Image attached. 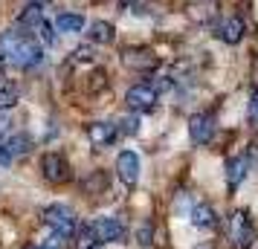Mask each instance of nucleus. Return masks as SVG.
I'll list each match as a JSON object with an SVG mask.
<instances>
[{
	"label": "nucleus",
	"instance_id": "nucleus-30",
	"mask_svg": "<svg viewBox=\"0 0 258 249\" xmlns=\"http://www.w3.org/2000/svg\"><path fill=\"white\" fill-rule=\"evenodd\" d=\"M195 249H212V243H200V246H195Z\"/></svg>",
	"mask_w": 258,
	"mask_h": 249
},
{
	"label": "nucleus",
	"instance_id": "nucleus-23",
	"mask_svg": "<svg viewBox=\"0 0 258 249\" xmlns=\"http://www.w3.org/2000/svg\"><path fill=\"white\" fill-rule=\"evenodd\" d=\"M137 243H140L142 249H148V246L154 243V226L148 223V220H145V223L137 229Z\"/></svg>",
	"mask_w": 258,
	"mask_h": 249
},
{
	"label": "nucleus",
	"instance_id": "nucleus-21",
	"mask_svg": "<svg viewBox=\"0 0 258 249\" xmlns=\"http://www.w3.org/2000/svg\"><path fill=\"white\" fill-rule=\"evenodd\" d=\"M246 122L252 131H258V87L249 93V102H246Z\"/></svg>",
	"mask_w": 258,
	"mask_h": 249
},
{
	"label": "nucleus",
	"instance_id": "nucleus-8",
	"mask_svg": "<svg viewBox=\"0 0 258 249\" xmlns=\"http://www.w3.org/2000/svg\"><path fill=\"white\" fill-rule=\"evenodd\" d=\"M215 133V116L212 113H195L188 116V136L195 145H206Z\"/></svg>",
	"mask_w": 258,
	"mask_h": 249
},
{
	"label": "nucleus",
	"instance_id": "nucleus-20",
	"mask_svg": "<svg viewBox=\"0 0 258 249\" xmlns=\"http://www.w3.org/2000/svg\"><path fill=\"white\" fill-rule=\"evenodd\" d=\"M82 186H84V191H87V194H99V191H105V189H107L105 171H93V174H90V177L82 183Z\"/></svg>",
	"mask_w": 258,
	"mask_h": 249
},
{
	"label": "nucleus",
	"instance_id": "nucleus-24",
	"mask_svg": "<svg viewBox=\"0 0 258 249\" xmlns=\"http://www.w3.org/2000/svg\"><path fill=\"white\" fill-rule=\"evenodd\" d=\"M38 35H41V41H44V44H49V47H52V44H55V26L44 18V21L38 24Z\"/></svg>",
	"mask_w": 258,
	"mask_h": 249
},
{
	"label": "nucleus",
	"instance_id": "nucleus-2",
	"mask_svg": "<svg viewBox=\"0 0 258 249\" xmlns=\"http://www.w3.org/2000/svg\"><path fill=\"white\" fill-rule=\"evenodd\" d=\"M226 235H229V243L235 249H252L258 232H255V226H252V220H249V214L244 209H235L229 214V223H226Z\"/></svg>",
	"mask_w": 258,
	"mask_h": 249
},
{
	"label": "nucleus",
	"instance_id": "nucleus-27",
	"mask_svg": "<svg viewBox=\"0 0 258 249\" xmlns=\"http://www.w3.org/2000/svg\"><path fill=\"white\" fill-rule=\"evenodd\" d=\"M9 165H12V154H9L6 142H0V168H9Z\"/></svg>",
	"mask_w": 258,
	"mask_h": 249
},
{
	"label": "nucleus",
	"instance_id": "nucleus-10",
	"mask_svg": "<svg viewBox=\"0 0 258 249\" xmlns=\"http://www.w3.org/2000/svg\"><path fill=\"white\" fill-rule=\"evenodd\" d=\"M116 125H110V122H90L87 125V139L96 145V148H107V145L116 139Z\"/></svg>",
	"mask_w": 258,
	"mask_h": 249
},
{
	"label": "nucleus",
	"instance_id": "nucleus-31",
	"mask_svg": "<svg viewBox=\"0 0 258 249\" xmlns=\"http://www.w3.org/2000/svg\"><path fill=\"white\" fill-rule=\"evenodd\" d=\"M38 3H49V0H38Z\"/></svg>",
	"mask_w": 258,
	"mask_h": 249
},
{
	"label": "nucleus",
	"instance_id": "nucleus-22",
	"mask_svg": "<svg viewBox=\"0 0 258 249\" xmlns=\"http://www.w3.org/2000/svg\"><path fill=\"white\" fill-rule=\"evenodd\" d=\"M119 133H125V136H134V133H140V116H137V113H131V116H122V119H119Z\"/></svg>",
	"mask_w": 258,
	"mask_h": 249
},
{
	"label": "nucleus",
	"instance_id": "nucleus-16",
	"mask_svg": "<svg viewBox=\"0 0 258 249\" xmlns=\"http://www.w3.org/2000/svg\"><path fill=\"white\" fill-rule=\"evenodd\" d=\"M55 29L58 32H67V35H76L84 29V15L79 12H61L58 21H55Z\"/></svg>",
	"mask_w": 258,
	"mask_h": 249
},
{
	"label": "nucleus",
	"instance_id": "nucleus-3",
	"mask_svg": "<svg viewBox=\"0 0 258 249\" xmlns=\"http://www.w3.org/2000/svg\"><path fill=\"white\" fill-rule=\"evenodd\" d=\"M44 217V223L52 229V232H58L61 237H70L76 229H79V214L73 212L70 206H64V203H49L47 209L41 212Z\"/></svg>",
	"mask_w": 258,
	"mask_h": 249
},
{
	"label": "nucleus",
	"instance_id": "nucleus-18",
	"mask_svg": "<svg viewBox=\"0 0 258 249\" xmlns=\"http://www.w3.org/2000/svg\"><path fill=\"white\" fill-rule=\"evenodd\" d=\"M215 12H218V9H215V3H212V0H203V3H195V6L188 9V18L203 24V21H212Z\"/></svg>",
	"mask_w": 258,
	"mask_h": 249
},
{
	"label": "nucleus",
	"instance_id": "nucleus-26",
	"mask_svg": "<svg viewBox=\"0 0 258 249\" xmlns=\"http://www.w3.org/2000/svg\"><path fill=\"white\" fill-rule=\"evenodd\" d=\"M191 209H195V206H191V194L180 191V194H177V203H174V212L177 214H191Z\"/></svg>",
	"mask_w": 258,
	"mask_h": 249
},
{
	"label": "nucleus",
	"instance_id": "nucleus-13",
	"mask_svg": "<svg viewBox=\"0 0 258 249\" xmlns=\"http://www.w3.org/2000/svg\"><path fill=\"white\" fill-rule=\"evenodd\" d=\"M188 217H191V226L200 229V232H209V229L218 226V214H215V209H212L209 203H198Z\"/></svg>",
	"mask_w": 258,
	"mask_h": 249
},
{
	"label": "nucleus",
	"instance_id": "nucleus-5",
	"mask_svg": "<svg viewBox=\"0 0 258 249\" xmlns=\"http://www.w3.org/2000/svg\"><path fill=\"white\" fill-rule=\"evenodd\" d=\"M90 232H93V237L105 246V243H116V240L125 237V226H122V220H116V217H96L93 223H90Z\"/></svg>",
	"mask_w": 258,
	"mask_h": 249
},
{
	"label": "nucleus",
	"instance_id": "nucleus-17",
	"mask_svg": "<svg viewBox=\"0 0 258 249\" xmlns=\"http://www.w3.org/2000/svg\"><path fill=\"white\" fill-rule=\"evenodd\" d=\"M6 148H9L12 159H18V156H26L32 151V139H29L26 133H12V136L6 139Z\"/></svg>",
	"mask_w": 258,
	"mask_h": 249
},
{
	"label": "nucleus",
	"instance_id": "nucleus-4",
	"mask_svg": "<svg viewBox=\"0 0 258 249\" xmlns=\"http://www.w3.org/2000/svg\"><path fill=\"white\" fill-rule=\"evenodd\" d=\"M157 87L154 84H134L128 87V93H125V105L131 107V113H148L157 107Z\"/></svg>",
	"mask_w": 258,
	"mask_h": 249
},
{
	"label": "nucleus",
	"instance_id": "nucleus-19",
	"mask_svg": "<svg viewBox=\"0 0 258 249\" xmlns=\"http://www.w3.org/2000/svg\"><path fill=\"white\" fill-rule=\"evenodd\" d=\"M18 102H21V90L15 84H3L0 87V110H12Z\"/></svg>",
	"mask_w": 258,
	"mask_h": 249
},
{
	"label": "nucleus",
	"instance_id": "nucleus-6",
	"mask_svg": "<svg viewBox=\"0 0 258 249\" xmlns=\"http://www.w3.org/2000/svg\"><path fill=\"white\" fill-rule=\"evenodd\" d=\"M41 171H44V177H47L49 183H67V180L73 177L67 159H64L61 154H55V151L44 154V159H41Z\"/></svg>",
	"mask_w": 258,
	"mask_h": 249
},
{
	"label": "nucleus",
	"instance_id": "nucleus-29",
	"mask_svg": "<svg viewBox=\"0 0 258 249\" xmlns=\"http://www.w3.org/2000/svg\"><path fill=\"white\" fill-rule=\"evenodd\" d=\"M24 249H49V246H44V243H32V246H24Z\"/></svg>",
	"mask_w": 258,
	"mask_h": 249
},
{
	"label": "nucleus",
	"instance_id": "nucleus-28",
	"mask_svg": "<svg viewBox=\"0 0 258 249\" xmlns=\"http://www.w3.org/2000/svg\"><path fill=\"white\" fill-rule=\"evenodd\" d=\"M9 128H12V122H9V116L0 110V136H3V133H9Z\"/></svg>",
	"mask_w": 258,
	"mask_h": 249
},
{
	"label": "nucleus",
	"instance_id": "nucleus-9",
	"mask_svg": "<svg viewBox=\"0 0 258 249\" xmlns=\"http://www.w3.org/2000/svg\"><path fill=\"white\" fill-rule=\"evenodd\" d=\"M116 174L125 186H137V180H140V156L134 151H122L116 156Z\"/></svg>",
	"mask_w": 258,
	"mask_h": 249
},
{
	"label": "nucleus",
	"instance_id": "nucleus-11",
	"mask_svg": "<svg viewBox=\"0 0 258 249\" xmlns=\"http://www.w3.org/2000/svg\"><path fill=\"white\" fill-rule=\"evenodd\" d=\"M244 32H246V26H244V21H241L238 15H229V18H226V21L218 26V38H221L223 44H229V47L241 44Z\"/></svg>",
	"mask_w": 258,
	"mask_h": 249
},
{
	"label": "nucleus",
	"instance_id": "nucleus-7",
	"mask_svg": "<svg viewBox=\"0 0 258 249\" xmlns=\"http://www.w3.org/2000/svg\"><path fill=\"white\" fill-rule=\"evenodd\" d=\"M122 64L125 67H131V70H137V72H151L157 70V55H154L151 49H140V47H131L122 52Z\"/></svg>",
	"mask_w": 258,
	"mask_h": 249
},
{
	"label": "nucleus",
	"instance_id": "nucleus-14",
	"mask_svg": "<svg viewBox=\"0 0 258 249\" xmlns=\"http://www.w3.org/2000/svg\"><path fill=\"white\" fill-rule=\"evenodd\" d=\"M87 35H90L93 44L107 47V44H113V38H116V26L110 24V21H93L90 29H87Z\"/></svg>",
	"mask_w": 258,
	"mask_h": 249
},
{
	"label": "nucleus",
	"instance_id": "nucleus-15",
	"mask_svg": "<svg viewBox=\"0 0 258 249\" xmlns=\"http://www.w3.org/2000/svg\"><path fill=\"white\" fill-rule=\"evenodd\" d=\"M41 21H44V9H41V3H26L24 9L18 12V26H24L26 32L38 29Z\"/></svg>",
	"mask_w": 258,
	"mask_h": 249
},
{
	"label": "nucleus",
	"instance_id": "nucleus-25",
	"mask_svg": "<svg viewBox=\"0 0 258 249\" xmlns=\"http://www.w3.org/2000/svg\"><path fill=\"white\" fill-rule=\"evenodd\" d=\"M73 61H76V64H90V61H96V49L84 44V47H79L73 52Z\"/></svg>",
	"mask_w": 258,
	"mask_h": 249
},
{
	"label": "nucleus",
	"instance_id": "nucleus-1",
	"mask_svg": "<svg viewBox=\"0 0 258 249\" xmlns=\"http://www.w3.org/2000/svg\"><path fill=\"white\" fill-rule=\"evenodd\" d=\"M0 61H9L18 70H32L44 61V47L32 35L3 32L0 35Z\"/></svg>",
	"mask_w": 258,
	"mask_h": 249
},
{
	"label": "nucleus",
	"instance_id": "nucleus-12",
	"mask_svg": "<svg viewBox=\"0 0 258 249\" xmlns=\"http://www.w3.org/2000/svg\"><path fill=\"white\" fill-rule=\"evenodd\" d=\"M246 171H249V154H238L232 159H226V186L229 189H238L244 183Z\"/></svg>",
	"mask_w": 258,
	"mask_h": 249
}]
</instances>
